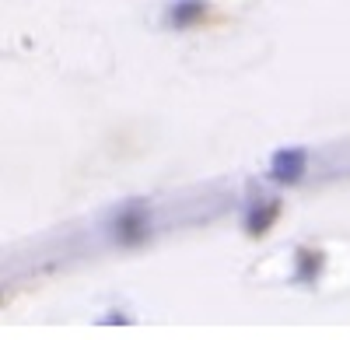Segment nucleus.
I'll return each instance as SVG.
<instances>
[{
    "label": "nucleus",
    "mask_w": 350,
    "mask_h": 340,
    "mask_svg": "<svg viewBox=\"0 0 350 340\" xmlns=\"http://www.w3.org/2000/svg\"><path fill=\"white\" fill-rule=\"evenodd\" d=\"M280 211H284V204L277 200V196H259V200H252V204L245 207V214H242V228H245V235H252V239L267 235L273 224H277Z\"/></svg>",
    "instance_id": "nucleus-4"
},
{
    "label": "nucleus",
    "mask_w": 350,
    "mask_h": 340,
    "mask_svg": "<svg viewBox=\"0 0 350 340\" xmlns=\"http://www.w3.org/2000/svg\"><path fill=\"white\" fill-rule=\"evenodd\" d=\"M112 235L120 246H140L151 239V207L144 200H130L116 211L112 218Z\"/></svg>",
    "instance_id": "nucleus-1"
},
{
    "label": "nucleus",
    "mask_w": 350,
    "mask_h": 340,
    "mask_svg": "<svg viewBox=\"0 0 350 340\" xmlns=\"http://www.w3.org/2000/svg\"><path fill=\"white\" fill-rule=\"evenodd\" d=\"M323 267H326L323 252L312 249V246H301V249H295V274H291V280H295V285H315Z\"/></svg>",
    "instance_id": "nucleus-5"
},
{
    "label": "nucleus",
    "mask_w": 350,
    "mask_h": 340,
    "mask_svg": "<svg viewBox=\"0 0 350 340\" xmlns=\"http://www.w3.org/2000/svg\"><path fill=\"white\" fill-rule=\"evenodd\" d=\"M211 18V0H168L161 11V25L168 32H189Z\"/></svg>",
    "instance_id": "nucleus-3"
},
{
    "label": "nucleus",
    "mask_w": 350,
    "mask_h": 340,
    "mask_svg": "<svg viewBox=\"0 0 350 340\" xmlns=\"http://www.w3.org/2000/svg\"><path fill=\"white\" fill-rule=\"evenodd\" d=\"M308 176V151L305 148H277L270 155L267 179L273 186H298Z\"/></svg>",
    "instance_id": "nucleus-2"
}]
</instances>
